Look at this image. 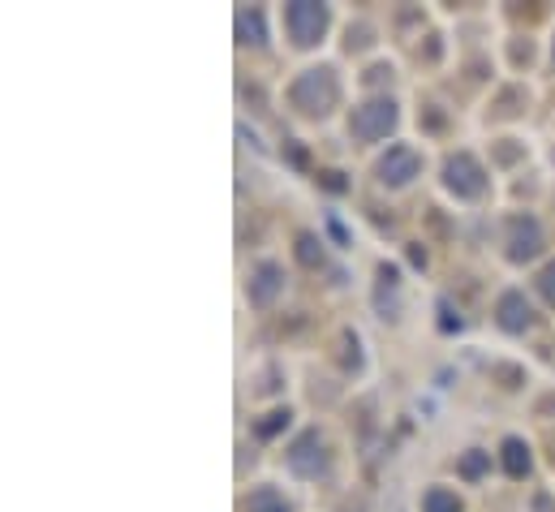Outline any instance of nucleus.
<instances>
[{
    "label": "nucleus",
    "instance_id": "1",
    "mask_svg": "<svg viewBox=\"0 0 555 512\" xmlns=\"http://www.w3.org/2000/svg\"><path fill=\"white\" fill-rule=\"evenodd\" d=\"M289 99H293L297 112H306V117H327V112L336 108V99H340V82H336V74L327 65L306 69V74L293 82Z\"/></svg>",
    "mask_w": 555,
    "mask_h": 512
},
{
    "label": "nucleus",
    "instance_id": "2",
    "mask_svg": "<svg viewBox=\"0 0 555 512\" xmlns=\"http://www.w3.org/2000/svg\"><path fill=\"white\" fill-rule=\"evenodd\" d=\"M392 130H396V104L388 95L366 99V104L353 108V117H349V134L358 142H379V138H388Z\"/></svg>",
    "mask_w": 555,
    "mask_h": 512
},
{
    "label": "nucleus",
    "instance_id": "3",
    "mask_svg": "<svg viewBox=\"0 0 555 512\" xmlns=\"http://www.w3.org/2000/svg\"><path fill=\"white\" fill-rule=\"evenodd\" d=\"M284 26H289V39L297 48H315L319 35L327 31V5L315 0H297V5L284 9Z\"/></svg>",
    "mask_w": 555,
    "mask_h": 512
},
{
    "label": "nucleus",
    "instance_id": "4",
    "mask_svg": "<svg viewBox=\"0 0 555 512\" xmlns=\"http://www.w3.org/2000/svg\"><path fill=\"white\" fill-rule=\"evenodd\" d=\"M444 186L457 198H478L487 190V173H482V164L469 151H457V155H448V164H444Z\"/></svg>",
    "mask_w": 555,
    "mask_h": 512
},
{
    "label": "nucleus",
    "instance_id": "5",
    "mask_svg": "<svg viewBox=\"0 0 555 512\" xmlns=\"http://www.w3.org/2000/svg\"><path fill=\"white\" fill-rule=\"evenodd\" d=\"M379 181L388 190H401V186H409L418 173H422V155L414 151V147H405V142H396V147H388V155L379 160Z\"/></svg>",
    "mask_w": 555,
    "mask_h": 512
},
{
    "label": "nucleus",
    "instance_id": "6",
    "mask_svg": "<svg viewBox=\"0 0 555 512\" xmlns=\"http://www.w3.org/2000/svg\"><path fill=\"white\" fill-rule=\"evenodd\" d=\"M289 469H293V474H302V478L327 474V444H323L319 431H306V435L289 448Z\"/></svg>",
    "mask_w": 555,
    "mask_h": 512
},
{
    "label": "nucleus",
    "instance_id": "7",
    "mask_svg": "<svg viewBox=\"0 0 555 512\" xmlns=\"http://www.w3.org/2000/svg\"><path fill=\"white\" fill-rule=\"evenodd\" d=\"M543 250V229H538L534 216H517L508 224V259L512 263H525Z\"/></svg>",
    "mask_w": 555,
    "mask_h": 512
},
{
    "label": "nucleus",
    "instance_id": "8",
    "mask_svg": "<svg viewBox=\"0 0 555 512\" xmlns=\"http://www.w3.org/2000/svg\"><path fill=\"white\" fill-rule=\"evenodd\" d=\"M495 323L504 327V332H525V327L534 323V310H530V302H525V293L521 289H508L504 297H500V306H495Z\"/></svg>",
    "mask_w": 555,
    "mask_h": 512
},
{
    "label": "nucleus",
    "instance_id": "9",
    "mask_svg": "<svg viewBox=\"0 0 555 512\" xmlns=\"http://www.w3.org/2000/svg\"><path fill=\"white\" fill-rule=\"evenodd\" d=\"M280 289H284V272H280V263L263 259V263L250 272V302H254V306H272L276 297H280Z\"/></svg>",
    "mask_w": 555,
    "mask_h": 512
},
{
    "label": "nucleus",
    "instance_id": "10",
    "mask_svg": "<svg viewBox=\"0 0 555 512\" xmlns=\"http://www.w3.org/2000/svg\"><path fill=\"white\" fill-rule=\"evenodd\" d=\"M500 461L508 469V478H525L534 469V457H530V448H525V439L517 435H508L504 444H500Z\"/></svg>",
    "mask_w": 555,
    "mask_h": 512
},
{
    "label": "nucleus",
    "instance_id": "11",
    "mask_svg": "<svg viewBox=\"0 0 555 512\" xmlns=\"http://www.w3.org/2000/svg\"><path fill=\"white\" fill-rule=\"evenodd\" d=\"M237 35H241V44H250V48H263V44H267V31H263V13H259V9H250V13H237Z\"/></svg>",
    "mask_w": 555,
    "mask_h": 512
},
{
    "label": "nucleus",
    "instance_id": "12",
    "mask_svg": "<svg viewBox=\"0 0 555 512\" xmlns=\"http://www.w3.org/2000/svg\"><path fill=\"white\" fill-rule=\"evenodd\" d=\"M422 512H465L461 504V495L457 491H448V487H431L422 495Z\"/></svg>",
    "mask_w": 555,
    "mask_h": 512
},
{
    "label": "nucleus",
    "instance_id": "13",
    "mask_svg": "<svg viewBox=\"0 0 555 512\" xmlns=\"http://www.w3.org/2000/svg\"><path fill=\"white\" fill-rule=\"evenodd\" d=\"M246 512H289V504H284V495L276 487H259V491H250Z\"/></svg>",
    "mask_w": 555,
    "mask_h": 512
},
{
    "label": "nucleus",
    "instance_id": "14",
    "mask_svg": "<svg viewBox=\"0 0 555 512\" xmlns=\"http://www.w3.org/2000/svg\"><path fill=\"white\" fill-rule=\"evenodd\" d=\"M487 469H491V452L474 448V452H465V457H461V478H482Z\"/></svg>",
    "mask_w": 555,
    "mask_h": 512
},
{
    "label": "nucleus",
    "instance_id": "15",
    "mask_svg": "<svg viewBox=\"0 0 555 512\" xmlns=\"http://www.w3.org/2000/svg\"><path fill=\"white\" fill-rule=\"evenodd\" d=\"M289 418H293L289 409H276V414H267L259 426H254V435H259V439H272V435L280 431V426H289Z\"/></svg>",
    "mask_w": 555,
    "mask_h": 512
},
{
    "label": "nucleus",
    "instance_id": "16",
    "mask_svg": "<svg viewBox=\"0 0 555 512\" xmlns=\"http://www.w3.org/2000/svg\"><path fill=\"white\" fill-rule=\"evenodd\" d=\"M315 246H319V241L310 237V233H302V237H297V259H302L306 267H315V263L323 259V250H315Z\"/></svg>",
    "mask_w": 555,
    "mask_h": 512
},
{
    "label": "nucleus",
    "instance_id": "17",
    "mask_svg": "<svg viewBox=\"0 0 555 512\" xmlns=\"http://www.w3.org/2000/svg\"><path fill=\"white\" fill-rule=\"evenodd\" d=\"M538 293H543L547 302L555 306V263H551V267H543V276H538Z\"/></svg>",
    "mask_w": 555,
    "mask_h": 512
},
{
    "label": "nucleus",
    "instance_id": "18",
    "mask_svg": "<svg viewBox=\"0 0 555 512\" xmlns=\"http://www.w3.org/2000/svg\"><path fill=\"white\" fill-rule=\"evenodd\" d=\"M323 186L327 190H345V181H340V173H323Z\"/></svg>",
    "mask_w": 555,
    "mask_h": 512
}]
</instances>
